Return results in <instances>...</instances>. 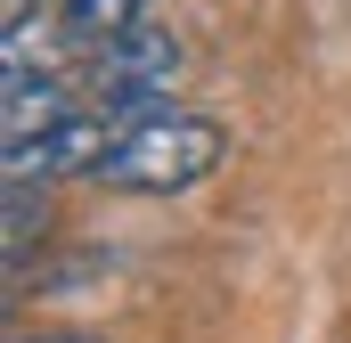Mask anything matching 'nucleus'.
I'll return each mask as SVG.
<instances>
[{"label": "nucleus", "instance_id": "obj_1", "mask_svg": "<svg viewBox=\"0 0 351 343\" xmlns=\"http://www.w3.org/2000/svg\"><path fill=\"white\" fill-rule=\"evenodd\" d=\"M229 156V131L213 123V115H147V123H131L123 131V147L106 156V188H131V196H180V188H196V180H213Z\"/></svg>", "mask_w": 351, "mask_h": 343}, {"label": "nucleus", "instance_id": "obj_2", "mask_svg": "<svg viewBox=\"0 0 351 343\" xmlns=\"http://www.w3.org/2000/svg\"><path fill=\"white\" fill-rule=\"evenodd\" d=\"M188 74V41L164 25H131L123 41H106L90 58V90L106 115L123 123H147V115H172V82Z\"/></svg>", "mask_w": 351, "mask_h": 343}, {"label": "nucleus", "instance_id": "obj_3", "mask_svg": "<svg viewBox=\"0 0 351 343\" xmlns=\"http://www.w3.org/2000/svg\"><path fill=\"white\" fill-rule=\"evenodd\" d=\"M123 115H106V106H74L58 131H41V139H25V147H8V180H66V172H106V156L123 147Z\"/></svg>", "mask_w": 351, "mask_h": 343}, {"label": "nucleus", "instance_id": "obj_4", "mask_svg": "<svg viewBox=\"0 0 351 343\" xmlns=\"http://www.w3.org/2000/svg\"><path fill=\"white\" fill-rule=\"evenodd\" d=\"M74 106H66V82L58 74H41V66H16L8 82H0V131H8V147H25V139H41V131H58Z\"/></svg>", "mask_w": 351, "mask_h": 343}, {"label": "nucleus", "instance_id": "obj_5", "mask_svg": "<svg viewBox=\"0 0 351 343\" xmlns=\"http://www.w3.org/2000/svg\"><path fill=\"white\" fill-rule=\"evenodd\" d=\"M131 25H147V0H66V16H58V33L74 41V49H106V41H123Z\"/></svg>", "mask_w": 351, "mask_h": 343}, {"label": "nucleus", "instance_id": "obj_6", "mask_svg": "<svg viewBox=\"0 0 351 343\" xmlns=\"http://www.w3.org/2000/svg\"><path fill=\"white\" fill-rule=\"evenodd\" d=\"M33 237H49V196L41 180H8V270H25Z\"/></svg>", "mask_w": 351, "mask_h": 343}, {"label": "nucleus", "instance_id": "obj_7", "mask_svg": "<svg viewBox=\"0 0 351 343\" xmlns=\"http://www.w3.org/2000/svg\"><path fill=\"white\" fill-rule=\"evenodd\" d=\"M0 8H8V33H16V25H33V0H0Z\"/></svg>", "mask_w": 351, "mask_h": 343}, {"label": "nucleus", "instance_id": "obj_8", "mask_svg": "<svg viewBox=\"0 0 351 343\" xmlns=\"http://www.w3.org/2000/svg\"><path fill=\"white\" fill-rule=\"evenodd\" d=\"M8 343H106V335H8Z\"/></svg>", "mask_w": 351, "mask_h": 343}]
</instances>
